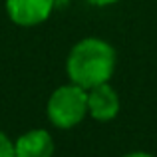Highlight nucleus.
Returning <instances> with one entry per match:
<instances>
[{
  "instance_id": "nucleus-1",
  "label": "nucleus",
  "mask_w": 157,
  "mask_h": 157,
  "mask_svg": "<svg viewBox=\"0 0 157 157\" xmlns=\"http://www.w3.org/2000/svg\"><path fill=\"white\" fill-rule=\"evenodd\" d=\"M115 70V50L101 38H84L68 54L66 72L72 84L92 90L109 82Z\"/></svg>"
},
{
  "instance_id": "nucleus-2",
  "label": "nucleus",
  "mask_w": 157,
  "mask_h": 157,
  "mask_svg": "<svg viewBox=\"0 0 157 157\" xmlns=\"http://www.w3.org/2000/svg\"><path fill=\"white\" fill-rule=\"evenodd\" d=\"M48 119L60 129H70L88 115V90L78 84H66L54 90L46 105Z\"/></svg>"
},
{
  "instance_id": "nucleus-3",
  "label": "nucleus",
  "mask_w": 157,
  "mask_h": 157,
  "mask_svg": "<svg viewBox=\"0 0 157 157\" xmlns=\"http://www.w3.org/2000/svg\"><path fill=\"white\" fill-rule=\"evenodd\" d=\"M56 0H6L8 18L24 28L38 26L50 18Z\"/></svg>"
},
{
  "instance_id": "nucleus-4",
  "label": "nucleus",
  "mask_w": 157,
  "mask_h": 157,
  "mask_svg": "<svg viewBox=\"0 0 157 157\" xmlns=\"http://www.w3.org/2000/svg\"><path fill=\"white\" fill-rule=\"evenodd\" d=\"M119 111V96L109 84H100L88 90V113L98 121H109Z\"/></svg>"
},
{
  "instance_id": "nucleus-5",
  "label": "nucleus",
  "mask_w": 157,
  "mask_h": 157,
  "mask_svg": "<svg viewBox=\"0 0 157 157\" xmlns=\"http://www.w3.org/2000/svg\"><path fill=\"white\" fill-rule=\"evenodd\" d=\"M16 157H52L54 139L46 129H30L14 141Z\"/></svg>"
},
{
  "instance_id": "nucleus-6",
  "label": "nucleus",
  "mask_w": 157,
  "mask_h": 157,
  "mask_svg": "<svg viewBox=\"0 0 157 157\" xmlns=\"http://www.w3.org/2000/svg\"><path fill=\"white\" fill-rule=\"evenodd\" d=\"M0 157H16L14 151V141L0 129Z\"/></svg>"
},
{
  "instance_id": "nucleus-7",
  "label": "nucleus",
  "mask_w": 157,
  "mask_h": 157,
  "mask_svg": "<svg viewBox=\"0 0 157 157\" xmlns=\"http://www.w3.org/2000/svg\"><path fill=\"white\" fill-rule=\"evenodd\" d=\"M90 4H94V6H109V4L117 2V0H88Z\"/></svg>"
},
{
  "instance_id": "nucleus-8",
  "label": "nucleus",
  "mask_w": 157,
  "mask_h": 157,
  "mask_svg": "<svg viewBox=\"0 0 157 157\" xmlns=\"http://www.w3.org/2000/svg\"><path fill=\"white\" fill-rule=\"evenodd\" d=\"M123 157H153V155L145 153V151H133V153H127V155H123Z\"/></svg>"
}]
</instances>
